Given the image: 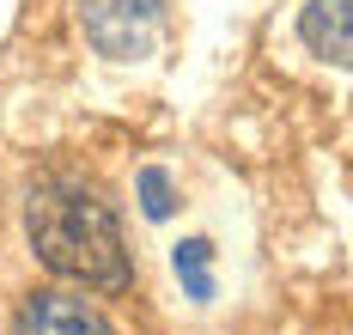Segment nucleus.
I'll return each mask as SVG.
<instances>
[{
    "instance_id": "nucleus-1",
    "label": "nucleus",
    "mask_w": 353,
    "mask_h": 335,
    "mask_svg": "<svg viewBox=\"0 0 353 335\" xmlns=\"http://www.w3.org/2000/svg\"><path fill=\"white\" fill-rule=\"evenodd\" d=\"M25 238H31V256L85 293H122L134 281V262L122 244V225L116 207L104 195H92L85 183H37L25 201Z\"/></svg>"
},
{
    "instance_id": "nucleus-2",
    "label": "nucleus",
    "mask_w": 353,
    "mask_h": 335,
    "mask_svg": "<svg viewBox=\"0 0 353 335\" xmlns=\"http://www.w3.org/2000/svg\"><path fill=\"white\" fill-rule=\"evenodd\" d=\"M73 12L104 61H146L165 37V0H73Z\"/></svg>"
},
{
    "instance_id": "nucleus-3",
    "label": "nucleus",
    "mask_w": 353,
    "mask_h": 335,
    "mask_svg": "<svg viewBox=\"0 0 353 335\" xmlns=\"http://www.w3.org/2000/svg\"><path fill=\"white\" fill-rule=\"evenodd\" d=\"M12 335H116L110 317L92 305L85 293H68V287H43V293L25 298Z\"/></svg>"
},
{
    "instance_id": "nucleus-4",
    "label": "nucleus",
    "mask_w": 353,
    "mask_h": 335,
    "mask_svg": "<svg viewBox=\"0 0 353 335\" xmlns=\"http://www.w3.org/2000/svg\"><path fill=\"white\" fill-rule=\"evenodd\" d=\"M299 37H305V49L317 61L347 68L353 61V0H311L299 12Z\"/></svg>"
},
{
    "instance_id": "nucleus-5",
    "label": "nucleus",
    "mask_w": 353,
    "mask_h": 335,
    "mask_svg": "<svg viewBox=\"0 0 353 335\" xmlns=\"http://www.w3.org/2000/svg\"><path fill=\"white\" fill-rule=\"evenodd\" d=\"M171 268H176L183 293L195 298V305H213V244L208 238H183V244H171Z\"/></svg>"
},
{
    "instance_id": "nucleus-6",
    "label": "nucleus",
    "mask_w": 353,
    "mask_h": 335,
    "mask_svg": "<svg viewBox=\"0 0 353 335\" xmlns=\"http://www.w3.org/2000/svg\"><path fill=\"white\" fill-rule=\"evenodd\" d=\"M134 195H141V214L152 225H165L176 214V183H171V171L165 165H146L141 177H134Z\"/></svg>"
}]
</instances>
